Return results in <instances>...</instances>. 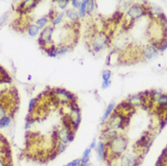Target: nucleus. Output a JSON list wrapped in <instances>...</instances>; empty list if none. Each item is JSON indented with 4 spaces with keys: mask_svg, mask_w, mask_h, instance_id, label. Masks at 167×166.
<instances>
[{
    "mask_svg": "<svg viewBox=\"0 0 167 166\" xmlns=\"http://www.w3.org/2000/svg\"><path fill=\"white\" fill-rule=\"evenodd\" d=\"M95 7V1H88L87 0V4H86V13L91 14L93 12Z\"/></svg>",
    "mask_w": 167,
    "mask_h": 166,
    "instance_id": "nucleus-19",
    "label": "nucleus"
},
{
    "mask_svg": "<svg viewBox=\"0 0 167 166\" xmlns=\"http://www.w3.org/2000/svg\"><path fill=\"white\" fill-rule=\"evenodd\" d=\"M147 9L148 7H145V5H138L135 4L128 9L127 16L131 18V21L135 22L136 19L140 18L143 16L147 15Z\"/></svg>",
    "mask_w": 167,
    "mask_h": 166,
    "instance_id": "nucleus-2",
    "label": "nucleus"
},
{
    "mask_svg": "<svg viewBox=\"0 0 167 166\" xmlns=\"http://www.w3.org/2000/svg\"><path fill=\"white\" fill-rule=\"evenodd\" d=\"M5 19H7V15H5L4 16H2V18H0V24H1L2 22H5Z\"/></svg>",
    "mask_w": 167,
    "mask_h": 166,
    "instance_id": "nucleus-30",
    "label": "nucleus"
},
{
    "mask_svg": "<svg viewBox=\"0 0 167 166\" xmlns=\"http://www.w3.org/2000/svg\"><path fill=\"white\" fill-rule=\"evenodd\" d=\"M66 166H81V159H76L74 160L71 163H67Z\"/></svg>",
    "mask_w": 167,
    "mask_h": 166,
    "instance_id": "nucleus-23",
    "label": "nucleus"
},
{
    "mask_svg": "<svg viewBox=\"0 0 167 166\" xmlns=\"http://www.w3.org/2000/svg\"><path fill=\"white\" fill-rule=\"evenodd\" d=\"M114 108H116V104H114V103H111V104L108 105V107L106 108V110H105V113H103V115L102 117V120H101L102 123L106 121V120L108 119V117H110V115L114 111Z\"/></svg>",
    "mask_w": 167,
    "mask_h": 166,
    "instance_id": "nucleus-10",
    "label": "nucleus"
},
{
    "mask_svg": "<svg viewBox=\"0 0 167 166\" xmlns=\"http://www.w3.org/2000/svg\"><path fill=\"white\" fill-rule=\"evenodd\" d=\"M69 4V1L68 0H62V1H58V7L61 8V9H65Z\"/></svg>",
    "mask_w": 167,
    "mask_h": 166,
    "instance_id": "nucleus-24",
    "label": "nucleus"
},
{
    "mask_svg": "<svg viewBox=\"0 0 167 166\" xmlns=\"http://www.w3.org/2000/svg\"><path fill=\"white\" fill-rule=\"evenodd\" d=\"M122 18H123L122 12H120V11H117V12H116V13L114 14V16H113V21L117 24V23H119L120 20L122 19Z\"/></svg>",
    "mask_w": 167,
    "mask_h": 166,
    "instance_id": "nucleus-20",
    "label": "nucleus"
},
{
    "mask_svg": "<svg viewBox=\"0 0 167 166\" xmlns=\"http://www.w3.org/2000/svg\"><path fill=\"white\" fill-rule=\"evenodd\" d=\"M47 23H48V18H47V16H44V18H40V19L37 20V26L39 27V29H40V28H43V27H45V26H47Z\"/></svg>",
    "mask_w": 167,
    "mask_h": 166,
    "instance_id": "nucleus-17",
    "label": "nucleus"
},
{
    "mask_svg": "<svg viewBox=\"0 0 167 166\" xmlns=\"http://www.w3.org/2000/svg\"><path fill=\"white\" fill-rule=\"evenodd\" d=\"M66 16L68 18V19H70L72 22L77 23L78 20H79V14L74 9H73V8L66 9Z\"/></svg>",
    "mask_w": 167,
    "mask_h": 166,
    "instance_id": "nucleus-9",
    "label": "nucleus"
},
{
    "mask_svg": "<svg viewBox=\"0 0 167 166\" xmlns=\"http://www.w3.org/2000/svg\"><path fill=\"white\" fill-rule=\"evenodd\" d=\"M111 76H112L111 71H109V70H105V71L103 72V74H102L103 80V81H108V80H110Z\"/></svg>",
    "mask_w": 167,
    "mask_h": 166,
    "instance_id": "nucleus-22",
    "label": "nucleus"
},
{
    "mask_svg": "<svg viewBox=\"0 0 167 166\" xmlns=\"http://www.w3.org/2000/svg\"><path fill=\"white\" fill-rule=\"evenodd\" d=\"M91 155V149L87 148L86 150H85L84 154H83V158L81 159V165H85L89 163V158Z\"/></svg>",
    "mask_w": 167,
    "mask_h": 166,
    "instance_id": "nucleus-11",
    "label": "nucleus"
},
{
    "mask_svg": "<svg viewBox=\"0 0 167 166\" xmlns=\"http://www.w3.org/2000/svg\"><path fill=\"white\" fill-rule=\"evenodd\" d=\"M152 142H153V139H152L151 135L148 133H145L143 135H142L141 138L135 142V147L137 149H141V150L145 149V152H147L149 150V147H150Z\"/></svg>",
    "mask_w": 167,
    "mask_h": 166,
    "instance_id": "nucleus-5",
    "label": "nucleus"
},
{
    "mask_svg": "<svg viewBox=\"0 0 167 166\" xmlns=\"http://www.w3.org/2000/svg\"><path fill=\"white\" fill-rule=\"evenodd\" d=\"M143 158L141 156H134L132 154H124L120 157L121 166H139Z\"/></svg>",
    "mask_w": 167,
    "mask_h": 166,
    "instance_id": "nucleus-3",
    "label": "nucleus"
},
{
    "mask_svg": "<svg viewBox=\"0 0 167 166\" xmlns=\"http://www.w3.org/2000/svg\"><path fill=\"white\" fill-rule=\"evenodd\" d=\"M68 50L69 48L66 45H60V47H57V55H64Z\"/></svg>",
    "mask_w": 167,
    "mask_h": 166,
    "instance_id": "nucleus-21",
    "label": "nucleus"
},
{
    "mask_svg": "<svg viewBox=\"0 0 167 166\" xmlns=\"http://www.w3.org/2000/svg\"><path fill=\"white\" fill-rule=\"evenodd\" d=\"M81 166H93L92 164H90V163H87V164H85V165H81Z\"/></svg>",
    "mask_w": 167,
    "mask_h": 166,
    "instance_id": "nucleus-31",
    "label": "nucleus"
},
{
    "mask_svg": "<svg viewBox=\"0 0 167 166\" xmlns=\"http://www.w3.org/2000/svg\"><path fill=\"white\" fill-rule=\"evenodd\" d=\"M166 48H167V41H164V44L162 45V47H160V51L161 52H164V51H165L166 50Z\"/></svg>",
    "mask_w": 167,
    "mask_h": 166,
    "instance_id": "nucleus-27",
    "label": "nucleus"
},
{
    "mask_svg": "<svg viewBox=\"0 0 167 166\" xmlns=\"http://www.w3.org/2000/svg\"><path fill=\"white\" fill-rule=\"evenodd\" d=\"M86 4H87V0H85V1L81 2V7L79 8V18H84L86 14Z\"/></svg>",
    "mask_w": 167,
    "mask_h": 166,
    "instance_id": "nucleus-14",
    "label": "nucleus"
},
{
    "mask_svg": "<svg viewBox=\"0 0 167 166\" xmlns=\"http://www.w3.org/2000/svg\"><path fill=\"white\" fill-rule=\"evenodd\" d=\"M157 104L158 106L167 108V94H161L157 100Z\"/></svg>",
    "mask_w": 167,
    "mask_h": 166,
    "instance_id": "nucleus-13",
    "label": "nucleus"
},
{
    "mask_svg": "<svg viewBox=\"0 0 167 166\" xmlns=\"http://www.w3.org/2000/svg\"><path fill=\"white\" fill-rule=\"evenodd\" d=\"M111 85V81L110 80H108V81H103V84H102V88L103 89H106L108 88L109 86Z\"/></svg>",
    "mask_w": 167,
    "mask_h": 166,
    "instance_id": "nucleus-26",
    "label": "nucleus"
},
{
    "mask_svg": "<svg viewBox=\"0 0 167 166\" xmlns=\"http://www.w3.org/2000/svg\"><path fill=\"white\" fill-rule=\"evenodd\" d=\"M0 166H9L8 163H5L3 158H0Z\"/></svg>",
    "mask_w": 167,
    "mask_h": 166,
    "instance_id": "nucleus-29",
    "label": "nucleus"
},
{
    "mask_svg": "<svg viewBox=\"0 0 167 166\" xmlns=\"http://www.w3.org/2000/svg\"><path fill=\"white\" fill-rule=\"evenodd\" d=\"M71 4L74 8H80V7H81V2L77 1V0H73V1H71Z\"/></svg>",
    "mask_w": 167,
    "mask_h": 166,
    "instance_id": "nucleus-25",
    "label": "nucleus"
},
{
    "mask_svg": "<svg viewBox=\"0 0 167 166\" xmlns=\"http://www.w3.org/2000/svg\"><path fill=\"white\" fill-rule=\"evenodd\" d=\"M109 40H110L109 39V36L105 33L101 32L99 34H97L95 37H93V39H92V41H91L90 45H91L92 51L95 54L101 52V51L107 45Z\"/></svg>",
    "mask_w": 167,
    "mask_h": 166,
    "instance_id": "nucleus-1",
    "label": "nucleus"
},
{
    "mask_svg": "<svg viewBox=\"0 0 167 166\" xmlns=\"http://www.w3.org/2000/svg\"><path fill=\"white\" fill-rule=\"evenodd\" d=\"M96 147V140L95 139H94L93 141H92V142H91V144H90V149L92 150V149H94V148H95Z\"/></svg>",
    "mask_w": 167,
    "mask_h": 166,
    "instance_id": "nucleus-28",
    "label": "nucleus"
},
{
    "mask_svg": "<svg viewBox=\"0 0 167 166\" xmlns=\"http://www.w3.org/2000/svg\"><path fill=\"white\" fill-rule=\"evenodd\" d=\"M66 144H63L62 142H57V144H55V150L56 151V153H63L65 150H66Z\"/></svg>",
    "mask_w": 167,
    "mask_h": 166,
    "instance_id": "nucleus-15",
    "label": "nucleus"
},
{
    "mask_svg": "<svg viewBox=\"0 0 167 166\" xmlns=\"http://www.w3.org/2000/svg\"><path fill=\"white\" fill-rule=\"evenodd\" d=\"M74 138V132L62 127L61 129L57 130V139L59 142H62L63 144H67L71 142Z\"/></svg>",
    "mask_w": 167,
    "mask_h": 166,
    "instance_id": "nucleus-4",
    "label": "nucleus"
},
{
    "mask_svg": "<svg viewBox=\"0 0 167 166\" xmlns=\"http://www.w3.org/2000/svg\"><path fill=\"white\" fill-rule=\"evenodd\" d=\"M28 34H29L30 36H36L37 34L39 33V27L37 26V25H30L29 26H28Z\"/></svg>",
    "mask_w": 167,
    "mask_h": 166,
    "instance_id": "nucleus-12",
    "label": "nucleus"
},
{
    "mask_svg": "<svg viewBox=\"0 0 167 166\" xmlns=\"http://www.w3.org/2000/svg\"><path fill=\"white\" fill-rule=\"evenodd\" d=\"M53 32H54V28L52 26H47L41 32V34H40L39 39L42 40V41L47 45V47L53 45H52L53 44V41H52V35H53Z\"/></svg>",
    "mask_w": 167,
    "mask_h": 166,
    "instance_id": "nucleus-6",
    "label": "nucleus"
},
{
    "mask_svg": "<svg viewBox=\"0 0 167 166\" xmlns=\"http://www.w3.org/2000/svg\"><path fill=\"white\" fill-rule=\"evenodd\" d=\"M65 14H66L65 12H62V13H60L59 15H57V16H56V18L53 20V26H54L60 24V23L62 22V20H63V18H64Z\"/></svg>",
    "mask_w": 167,
    "mask_h": 166,
    "instance_id": "nucleus-18",
    "label": "nucleus"
},
{
    "mask_svg": "<svg viewBox=\"0 0 167 166\" xmlns=\"http://www.w3.org/2000/svg\"><path fill=\"white\" fill-rule=\"evenodd\" d=\"M143 55L147 60H152L157 56L158 51L156 48L152 47V45H145L143 49Z\"/></svg>",
    "mask_w": 167,
    "mask_h": 166,
    "instance_id": "nucleus-7",
    "label": "nucleus"
},
{
    "mask_svg": "<svg viewBox=\"0 0 167 166\" xmlns=\"http://www.w3.org/2000/svg\"><path fill=\"white\" fill-rule=\"evenodd\" d=\"M11 122V117L10 116H4L3 118L0 119V128H3V127H5L9 125Z\"/></svg>",
    "mask_w": 167,
    "mask_h": 166,
    "instance_id": "nucleus-16",
    "label": "nucleus"
},
{
    "mask_svg": "<svg viewBox=\"0 0 167 166\" xmlns=\"http://www.w3.org/2000/svg\"><path fill=\"white\" fill-rule=\"evenodd\" d=\"M96 153H97V157L99 160H105V152H106V148L105 142H99L98 144H96Z\"/></svg>",
    "mask_w": 167,
    "mask_h": 166,
    "instance_id": "nucleus-8",
    "label": "nucleus"
}]
</instances>
